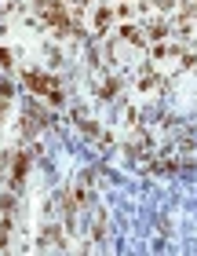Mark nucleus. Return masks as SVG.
<instances>
[{
	"label": "nucleus",
	"mask_w": 197,
	"mask_h": 256,
	"mask_svg": "<svg viewBox=\"0 0 197 256\" xmlns=\"http://www.w3.org/2000/svg\"><path fill=\"white\" fill-rule=\"evenodd\" d=\"M26 84L33 92H40V96H51V92H55V80L44 77V74H26Z\"/></svg>",
	"instance_id": "nucleus-1"
},
{
	"label": "nucleus",
	"mask_w": 197,
	"mask_h": 256,
	"mask_svg": "<svg viewBox=\"0 0 197 256\" xmlns=\"http://www.w3.org/2000/svg\"><path fill=\"white\" fill-rule=\"evenodd\" d=\"M40 249H62V230L59 227H48L40 238Z\"/></svg>",
	"instance_id": "nucleus-2"
},
{
	"label": "nucleus",
	"mask_w": 197,
	"mask_h": 256,
	"mask_svg": "<svg viewBox=\"0 0 197 256\" xmlns=\"http://www.w3.org/2000/svg\"><path fill=\"white\" fill-rule=\"evenodd\" d=\"M26 168H29V158H26V154H18V158H15V183L26 176Z\"/></svg>",
	"instance_id": "nucleus-3"
},
{
	"label": "nucleus",
	"mask_w": 197,
	"mask_h": 256,
	"mask_svg": "<svg viewBox=\"0 0 197 256\" xmlns=\"http://www.w3.org/2000/svg\"><path fill=\"white\" fill-rule=\"evenodd\" d=\"M7 227H11V224H7V220H4V224H0V249H4V246H7Z\"/></svg>",
	"instance_id": "nucleus-4"
},
{
	"label": "nucleus",
	"mask_w": 197,
	"mask_h": 256,
	"mask_svg": "<svg viewBox=\"0 0 197 256\" xmlns=\"http://www.w3.org/2000/svg\"><path fill=\"white\" fill-rule=\"evenodd\" d=\"M0 66H11V55H7L4 48H0Z\"/></svg>",
	"instance_id": "nucleus-5"
}]
</instances>
